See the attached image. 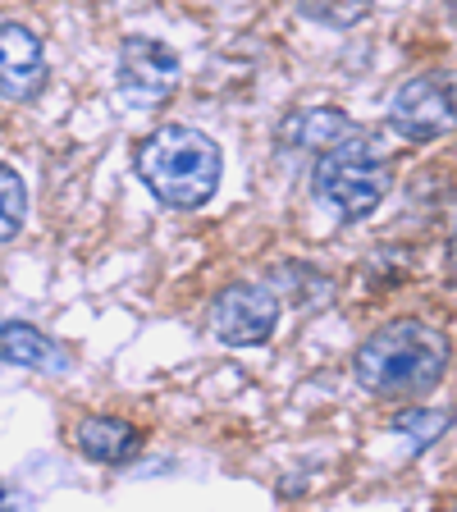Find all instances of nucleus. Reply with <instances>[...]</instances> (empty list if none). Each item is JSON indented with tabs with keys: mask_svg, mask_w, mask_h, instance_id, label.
Segmentation results:
<instances>
[{
	"mask_svg": "<svg viewBox=\"0 0 457 512\" xmlns=\"http://www.w3.org/2000/svg\"><path fill=\"white\" fill-rule=\"evenodd\" d=\"M453 348L448 334L430 320H389L371 339H362V348L352 352V375L366 394L389 398V403H416L439 389V380L448 375Z\"/></svg>",
	"mask_w": 457,
	"mask_h": 512,
	"instance_id": "1",
	"label": "nucleus"
},
{
	"mask_svg": "<svg viewBox=\"0 0 457 512\" xmlns=\"http://www.w3.org/2000/svg\"><path fill=\"white\" fill-rule=\"evenodd\" d=\"M133 170L147 183L156 202L174 206V211H197L215 197L220 188L224 156L215 147L211 133L192 124H165L151 138L138 142L133 151Z\"/></svg>",
	"mask_w": 457,
	"mask_h": 512,
	"instance_id": "2",
	"label": "nucleus"
},
{
	"mask_svg": "<svg viewBox=\"0 0 457 512\" xmlns=\"http://www.w3.org/2000/svg\"><path fill=\"white\" fill-rule=\"evenodd\" d=\"M389 188H394L389 160L357 128L343 142H334L330 151H320L316 165H311V192L330 211H339V220H366V215H375V206L384 202Z\"/></svg>",
	"mask_w": 457,
	"mask_h": 512,
	"instance_id": "3",
	"label": "nucleus"
},
{
	"mask_svg": "<svg viewBox=\"0 0 457 512\" xmlns=\"http://www.w3.org/2000/svg\"><path fill=\"white\" fill-rule=\"evenodd\" d=\"M179 55L160 37H147V32H133L119 42V60H115V92L124 106L133 110H156L165 106L174 92H179Z\"/></svg>",
	"mask_w": 457,
	"mask_h": 512,
	"instance_id": "4",
	"label": "nucleus"
},
{
	"mask_svg": "<svg viewBox=\"0 0 457 512\" xmlns=\"http://www.w3.org/2000/svg\"><path fill=\"white\" fill-rule=\"evenodd\" d=\"M389 128L407 142H435L457 128V78L416 74L389 101Z\"/></svg>",
	"mask_w": 457,
	"mask_h": 512,
	"instance_id": "5",
	"label": "nucleus"
},
{
	"mask_svg": "<svg viewBox=\"0 0 457 512\" xmlns=\"http://www.w3.org/2000/svg\"><path fill=\"white\" fill-rule=\"evenodd\" d=\"M279 325V298L261 284H229L211 302V330L229 348H256Z\"/></svg>",
	"mask_w": 457,
	"mask_h": 512,
	"instance_id": "6",
	"label": "nucleus"
},
{
	"mask_svg": "<svg viewBox=\"0 0 457 512\" xmlns=\"http://www.w3.org/2000/svg\"><path fill=\"white\" fill-rule=\"evenodd\" d=\"M46 87L42 37L23 23H0V96L5 101H32Z\"/></svg>",
	"mask_w": 457,
	"mask_h": 512,
	"instance_id": "7",
	"label": "nucleus"
},
{
	"mask_svg": "<svg viewBox=\"0 0 457 512\" xmlns=\"http://www.w3.org/2000/svg\"><path fill=\"white\" fill-rule=\"evenodd\" d=\"M0 362L19 366V371H42V375H64L69 371V352L42 334L28 320H5L0 325Z\"/></svg>",
	"mask_w": 457,
	"mask_h": 512,
	"instance_id": "8",
	"label": "nucleus"
},
{
	"mask_svg": "<svg viewBox=\"0 0 457 512\" xmlns=\"http://www.w3.org/2000/svg\"><path fill=\"white\" fill-rule=\"evenodd\" d=\"M352 119L334 106H302L279 124V147L284 151H330L334 142H343L352 133Z\"/></svg>",
	"mask_w": 457,
	"mask_h": 512,
	"instance_id": "9",
	"label": "nucleus"
},
{
	"mask_svg": "<svg viewBox=\"0 0 457 512\" xmlns=\"http://www.w3.org/2000/svg\"><path fill=\"white\" fill-rule=\"evenodd\" d=\"M78 453L92 462H106V467H119V462L138 458L142 448V430L119 421V416H87L78 421Z\"/></svg>",
	"mask_w": 457,
	"mask_h": 512,
	"instance_id": "10",
	"label": "nucleus"
},
{
	"mask_svg": "<svg viewBox=\"0 0 457 512\" xmlns=\"http://www.w3.org/2000/svg\"><path fill=\"white\" fill-rule=\"evenodd\" d=\"M28 220V188H23L19 170L0 165V243H10Z\"/></svg>",
	"mask_w": 457,
	"mask_h": 512,
	"instance_id": "11",
	"label": "nucleus"
},
{
	"mask_svg": "<svg viewBox=\"0 0 457 512\" xmlns=\"http://www.w3.org/2000/svg\"><path fill=\"white\" fill-rule=\"evenodd\" d=\"M444 426H448V412H435V407H421V412H403V416L394 421L398 435H407V448H426Z\"/></svg>",
	"mask_w": 457,
	"mask_h": 512,
	"instance_id": "12",
	"label": "nucleus"
},
{
	"mask_svg": "<svg viewBox=\"0 0 457 512\" xmlns=\"http://www.w3.org/2000/svg\"><path fill=\"white\" fill-rule=\"evenodd\" d=\"M330 5H339V10H334V14H339V28L357 23L366 10H371L366 0H302V14H307V19H316V23H325V19H330Z\"/></svg>",
	"mask_w": 457,
	"mask_h": 512,
	"instance_id": "13",
	"label": "nucleus"
},
{
	"mask_svg": "<svg viewBox=\"0 0 457 512\" xmlns=\"http://www.w3.org/2000/svg\"><path fill=\"white\" fill-rule=\"evenodd\" d=\"M448 266H453V275H457V229H453V238H448Z\"/></svg>",
	"mask_w": 457,
	"mask_h": 512,
	"instance_id": "14",
	"label": "nucleus"
},
{
	"mask_svg": "<svg viewBox=\"0 0 457 512\" xmlns=\"http://www.w3.org/2000/svg\"><path fill=\"white\" fill-rule=\"evenodd\" d=\"M0 508H5V485H0Z\"/></svg>",
	"mask_w": 457,
	"mask_h": 512,
	"instance_id": "15",
	"label": "nucleus"
}]
</instances>
